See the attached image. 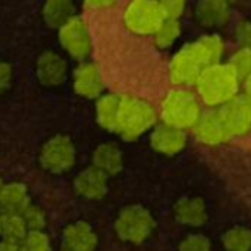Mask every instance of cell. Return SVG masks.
I'll return each mask as SVG.
<instances>
[{"label": "cell", "instance_id": "6da1fadb", "mask_svg": "<svg viewBox=\"0 0 251 251\" xmlns=\"http://www.w3.org/2000/svg\"><path fill=\"white\" fill-rule=\"evenodd\" d=\"M226 55V41L219 33H205L185 43L171 55L168 75L173 86L193 87L208 67L222 62Z\"/></svg>", "mask_w": 251, "mask_h": 251}, {"label": "cell", "instance_id": "7a4b0ae2", "mask_svg": "<svg viewBox=\"0 0 251 251\" xmlns=\"http://www.w3.org/2000/svg\"><path fill=\"white\" fill-rule=\"evenodd\" d=\"M243 79L236 74L227 60L208 67L199 77L193 89L199 94L200 101L205 108L217 109L224 106L227 101L234 100L241 94Z\"/></svg>", "mask_w": 251, "mask_h": 251}, {"label": "cell", "instance_id": "3957f363", "mask_svg": "<svg viewBox=\"0 0 251 251\" xmlns=\"http://www.w3.org/2000/svg\"><path fill=\"white\" fill-rule=\"evenodd\" d=\"M159 120L166 125L192 132L205 113V106L193 87L175 86L159 102Z\"/></svg>", "mask_w": 251, "mask_h": 251}, {"label": "cell", "instance_id": "277c9868", "mask_svg": "<svg viewBox=\"0 0 251 251\" xmlns=\"http://www.w3.org/2000/svg\"><path fill=\"white\" fill-rule=\"evenodd\" d=\"M159 122V109L151 101L133 94H122L116 135L126 142H133L146 133H151Z\"/></svg>", "mask_w": 251, "mask_h": 251}, {"label": "cell", "instance_id": "5b68a950", "mask_svg": "<svg viewBox=\"0 0 251 251\" xmlns=\"http://www.w3.org/2000/svg\"><path fill=\"white\" fill-rule=\"evenodd\" d=\"M155 219L144 205H126L115 219V232L122 241L130 245H142L152 236Z\"/></svg>", "mask_w": 251, "mask_h": 251}, {"label": "cell", "instance_id": "8992f818", "mask_svg": "<svg viewBox=\"0 0 251 251\" xmlns=\"http://www.w3.org/2000/svg\"><path fill=\"white\" fill-rule=\"evenodd\" d=\"M123 26L135 36H152L166 19L159 0H128L123 7Z\"/></svg>", "mask_w": 251, "mask_h": 251}, {"label": "cell", "instance_id": "52a82bcc", "mask_svg": "<svg viewBox=\"0 0 251 251\" xmlns=\"http://www.w3.org/2000/svg\"><path fill=\"white\" fill-rule=\"evenodd\" d=\"M38 159H40L41 168L47 173H51V175H63V173L70 171L77 159L74 140L69 135H63V133L50 137L41 146Z\"/></svg>", "mask_w": 251, "mask_h": 251}, {"label": "cell", "instance_id": "ba28073f", "mask_svg": "<svg viewBox=\"0 0 251 251\" xmlns=\"http://www.w3.org/2000/svg\"><path fill=\"white\" fill-rule=\"evenodd\" d=\"M58 43L62 50L77 62H86L93 55V36L87 23L80 16H75L60 27Z\"/></svg>", "mask_w": 251, "mask_h": 251}, {"label": "cell", "instance_id": "9c48e42d", "mask_svg": "<svg viewBox=\"0 0 251 251\" xmlns=\"http://www.w3.org/2000/svg\"><path fill=\"white\" fill-rule=\"evenodd\" d=\"M217 113L231 139H241L251 133V102L243 94L217 108Z\"/></svg>", "mask_w": 251, "mask_h": 251}, {"label": "cell", "instance_id": "30bf717a", "mask_svg": "<svg viewBox=\"0 0 251 251\" xmlns=\"http://www.w3.org/2000/svg\"><path fill=\"white\" fill-rule=\"evenodd\" d=\"M195 23L207 33H219L232 19V2L229 0H197L193 7Z\"/></svg>", "mask_w": 251, "mask_h": 251}, {"label": "cell", "instance_id": "8fae6325", "mask_svg": "<svg viewBox=\"0 0 251 251\" xmlns=\"http://www.w3.org/2000/svg\"><path fill=\"white\" fill-rule=\"evenodd\" d=\"M72 87L77 96L84 100H98L104 94V79L98 63L86 60L79 62L72 70Z\"/></svg>", "mask_w": 251, "mask_h": 251}, {"label": "cell", "instance_id": "7c38bea8", "mask_svg": "<svg viewBox=\"0 0 251 251\" xmlns=\"http://www.w3.org/2000/svg\"><path fill=\"white\" fill-rule=\"evenodd\" d=\"M149 144L157 154L175 157L188 146V132L159 122L149 133Z\"/></svg>", "mask_w": 251, "mask_h": 251}, {"label": "cell", "instance_id": "4fadbf2b", "mask_svg": "<svg viewBox=\"0 0 251 251\" xmlns=\"http://www.w3.org/2000/svg\"><path fill=\"white\" fill-rule=\"evenodd\" d=\"M36 79L45 87H58L69 77V63L60 53L43 51L36 60Z\"/></svg>", "mask_w": 251, "mask_h": 251}, {"label": "cell", "instance_id": "5bb4252c", "mask_svg": "<svg viewBox=\"0 0 251 251\" xmlns=\"http://www.w3.org/2000/svg\"><path fill=\"white\" fill-rule=\"evenodd\" d=\"M192 135L197 142L207 147H217L231 140L229 133L226 132L224 125H222L221 118H219L217 109H207L201 115L199 123L193 126Z\"/></svg>", "mask_w": 251, "mask_h": 251}, {"label": "cell", "instance_id": "9a60e30c", "mask_svg": "<svg viewBox=\"0 0 251 251\" xmlns=\"http://www.w3.org/2000/svg\"><path fill=\"white\" fill-rule=\"evenodd\" d=\"M108 179L109 176L91 164L75 175L74 190L77 195L86 200H101L108 193Z\"/></svg>", "mask_w": 251, "mask_h": 251}, {"label": "cell", "instance_id": "2e32d148", "mask_svg": "<svg viewBox=\"0 0 251 251\" xmlns=\"http://www.w3.org/2000/svg\"><path fill=\"white\" fill-rule=\"evenodd\" d=\"M98 234L86 221H75L62 232V250L65 251H96Z\"/></svg>", "mask_w": 251, "mask_h": 251}, {"label": "cell", "instance_id": "e0dca14e", "mask_svg": "<svg viewBox=\"0 0 251 251\" xmlns=\"http://www.w3.org/2000/svg\"><path fill=\"white\" fill-rule=\"evenodd\" d=\"M176 222L186 227H201L208 221L207 203L201 197H181L173 207Z\"/></svg>", "mask_w": 251, "mask_h": 251}, {"label": "cell", "instance_id": "ac0fdd59", "mask_svg": "<svg viewBox=\"0 0 251 251\" xmlns=\"http://www.w3.org/2000/svg\"><path fill=\"white\" fill-rule=\"evenodd\" d=\"M29 190H27V186L24 183H3V186L0 188V212L23 214L29 207Z\"/></svg>", "mask_w": 251, "mask_h": 251}, {"label": "cell", "instance_id": "d6986e66", "mask_svg": "<svg viewBox=\"0 0 251 251\" xmlns=\"http://www.w3.org/2000/svg\"><path fill=\"white\" fill-rule=\"evenodd\" d=\"M91 162H93L94 168H98L106 176L111 178V176H116L123 169V151L113 142L100 144L93 151Z\"/></svg>", "mask_w": 251, "mask_h": 251}, {"label": "cell", "instance_id": "ffe728a7", "mask_svg": "<svg viewBox=\"0 0 251 251\" xmlns=\"http://www.w3.org/2000/svg\"><path fill=\"white\" fill-rule=\"evenodd\" d=\"M120 106H122V94L116 93H104L96 100V122L106 132H116L120 116Z\"/></svg>", "mask_w": 251, "mask_h": 251}, {"label": "cell", "instance_id": "44dd1931", "mask_svg": "<svg viewBox=\"0 0 251 251\" xmlns=\"http://www.w3.org/2000/svg\"><path fill=\"white\" fill-rule=\"evenodd\" d=\"M41 14L47 26L56 31L77 16L74 0H45Z\"/></svg>", "mask_w": 251, "mask_h": 251}, {"label": "cell", "instance_id": "7402d4cb", "mask_svg": "<svg viewBox=\"0 0 251 251\" xmlns=\"http://www.w3.org/2000/svg\"><path fill=\"white\" fill-rule=\"evenodd\" d=\"M183 34V24L179 19H164L161 26L157 27L154 34H152V43L157 50H171L176 43L179 41Z\"/></svg>", "mask_w": 251, "mask_h": 251}, {"label": "cell", "instance_id": "603a6c76", "mask_svg": "<svg viewBox=\"0 0 251 251\" xmlns=\"http://www.w3.org/2000/svg\"><path fill=\"white\" fill-rule=\"evenodd\" d=\"M29 232L23 214H9V212H0V239L19 245L24 236Z\"/></svg>", "mask_w": 251, "mask_h": 251}, {"label": "cell", "instance_id": "cb8c5ba5", "mask_svg": "<svg viewBox=\"0 0 251 251\" xmlns=\"http://www.w3.org/2000/svg\"><path fill=\"white\" fill-rule=\"evenodd\" d=\"M224 251H251V229L234 226L221 236Z\"/></svg>", "mask_w": 251, "mask_h": 251}, {"label": "cell", "instance_id": "d4e9b609", "mask_svg": "<svg viewBox=\"0 0 251 251\" xmlns=\"http://www.w3.org/2000/svg\"><path fill=\"white\" fill-rule=\"evenodd\" d=\"M229 63L243 80L251 77V48H238L229 55Z\"/></svg>", "mask_w": 251, "mask_h": 251}, {"label": "cell", "instance_id": "484cf974", "mask_svg": "<svg viewBox=\"0 0 251 251\" xmlns=\"http://www.w3.org/2000/svg\"><path fill=\"white\" fill-rule=\"evenodd\" d=\"M21 251H53L51 241L45 231H29L19 243Z\"/></svg>", "mask_w": 251, "mask_h": 251}, {"label": "cell", "instance_id": "4316f807", "mask_svg": "<svg viewBox=\"0 0 251 251\" xmlns=\"http://www.w3.org/2000/svg\"><path fill=\"white\" fill-rule=\"evenodd\" d=\"M178 251H214L210 238L201 232H190L179 241Z\"/></svg>", "mask_w": 251, "mask_h": 251}, {"label": "cell", "instance_id": "83f0119b", "mask_svg": "<svg viewBox=\"0 0 251 251\" xmlns=\"http://www.w3.org/2000/svg\"><path fill=\"white\" fill-rule=\"evenodd\" d=\"M23 217L29 231H45L47 227V214L38 205L29 203V207L23 212Z\"/></svg>", "mask_w": 251, "mask_h": 251}, {"label": "cell", "instance_id": "f1b7e54d", "mask_svg": "<svg viewBox=\"0 0 251 251\" xmlns=\"http://www.w3.org/2000/svg\"><path fill=\"white\" fill-rule=\"evenodd\" d=\"M238 48H251V19H239L232 31Z\"/></svg>", "mask_w": 251, "mask_h": 251}, {"label": "cell", "instance_id": "f546056e", "mask_svg": "<svg viewBox=\"0 0 251 251\" xmlns=\"http://www.w3.org/2000/svg\"><path fill=\"white\" fill-rule=\"evenodd\" d=\"M166 19H179L188 9V0H159Z\"/></svg>", "mask_w": 251, "mask_h": 251}, {"label": "cell", "instance_id": "4dcf8cb0", "mask_svg": "<svg viewBox=\"0 0 251 251\" xmlns=\"http://www.w3.org/2000/svg\"><path fill=\"white\" fill-rule=\"evenodd\" d=\"M12 67L10 63H7L5 60L0 58V94L7 93L12 86Z\"/></svg>", "mask_w": 251, "mask_h": 251}, {"label": "cell", "instance_id": "1f68e13d", "mask_svg": "<svg viewBox=\"0 0 251 251\" xmlns=\"http://www.w3.org/2000/svg\"><path fill=\"white\" fill-rule=\"evenodd\" d=\"M118 0H84L89 9H94V10H104V9H111V7L116 5Z\"/></svg>", "mask_w": 251, "mask_h": 251}, {"label": "cell", "instance_id": "d6a6232c", "mask_svg": "<svg viewBox=\"0 0 251 251\" xmlns=\"http://www.w3.org/2000/svg\"><path fill=\"white\" fill-rule=\"evenodd\" d=\"M0 251H21V248L17 243H10V241L0 239Z\"/></svg>", "mask_w": 251, "mask_h": 251}, {"label": "cell", "instance_id": "836d02e7", "mask_svg": "<svg viewBox=\"0 0 251 251\" xmlns=\"http://www.w3.org/2000/svg\"><path fill=\"white\" fill-rule=\"evenodd\" d=\"M241 94L251 102V77L243 80V87H241Z\"/></svg>", "mask_w": 251, "mask_h": 251}, {"label": "cell", "instance_id": "e575fe53", "mask_svg": "<svg viewBox=\"0 0 251 251\" xmlns=\"http://www.w3.org/2000/svg\"><path fill=\"white\" fill-rule=\"evenodd\" d=\"M3 186V181H2V178H0V188H2Z\"/></svg>", "mask_w": 251, "mask_h": 251}, {"label": "cell", "instance_id": "d590c367", "mask_svg": "<svg viewBox=\"0 0 251 251\" xmlns=\"http://www.w3.org/2000/svg\"><path fill=\"white\" fill-rule=\"evenodd\" d=\"M229 2H232V3H234V0H229Z\"/></svg>", "mask_w": 251, "mask_h": 251}, {"label": "cell", "instance_id": "8d00e7d4", "mask_svg": "<svg viewBox=\"0 0 251 251\" xmlns=\"http://www.w3.org/2000/svg\"><path fill=\"white\" fill-rule=\"evenodd\" d=\"M60 251H65V250H60Z\"/></svg>", "mask_w": 251, "mask_h": 251}]
</instances>
